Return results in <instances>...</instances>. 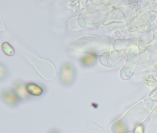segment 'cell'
<instances>
[{"label":"cell","instance_id":"obj_4","mask_svg":"<svg viewBox=\"0 0 157 133\" xmlns=\"http://www.w3.org/2000/svg\"><path fill=\"white\" fill-rule=\"evenodd\" d=\"M13 89L20 99L25 100L29 98V93L26 90L25 86H24L23 84L17 83L14 85Z\"/></svg>","mask_w":157,"mask_h":133},{"label":"cell","instance_id":"obj_3","mask_svg":"<svg viewBox=\"0 0 157 133\" xmlns=\"http://www.w3.org/2000/svg\"><path fill=\"white\" fill-rule=\"evenodd\" d=\"M27 92L32 96L38 97L41 96L44 92L43 88L34 83H28L25 86Z\"/></svg>","mask_w":157,"mask_h":133},{"label":"cell","instance_id":"obj_6","mask_svg":"<svg viewBox=\"0 0 157 133\" xmlns=\"http://www.w3.org/2000/svg\"><path fill=\"white\" fill-rule=\"evenodd\" d=\"M48 133H62L59 130L56 128H52L48 131Z\"/></svg>","mask_w":157,"mask_h":133},{"label":"cell","instance_id":"obj_2","mask_svg":"<svg viewBox=\"0 0 157 133\" xmlns=\"http://www.w3.org/2000/svg\"><path fill=\"white\" fill-rule=\"evenodd\" d=\"M74 79L73 71L70 66L66 65L63 67L60 74V80L62 84L65 85H69L73 82Z\"/></svg>","mask_w":157,"mask_h":133},{"label":"cell","instance_id":"obj_5","mask_svg":"<svg viewBox=\"0 0 157 133\" xmlns=\"http://www.w3.org/2000/svg\"><path fill=\"white\" fill-rule=\"evenodd\" d=\"M2 48L4 53L9 56H13L15 53L14 49L8 42H3L2 45Z\"/></svg>","mask_w":157,"mask_h":133},{"label":"cell","instance_id":"obj_1","mask_svg":"<svg viewBox=\"0 0 157 133\" xmlns=\"http://www.w3.org/2000/svg\"><path fill=\"white\" fill-rule=\"evenodd\" d=\"M2 97L3 100L11 106H17L20 102V99L14 91L9 90L4 91L2 92Z\"/></svg>","mask_w":157,"mask_h":133}]
</instances>
